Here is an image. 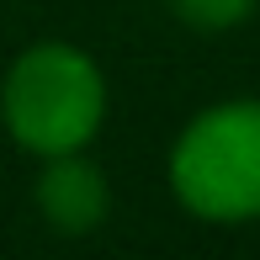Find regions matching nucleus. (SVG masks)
Instances as JSON below:
<instances>
[{"mask_svg": "<svg viewBox=\"0 0 260 260\" xmlns=\"http://www.w3.org/2000/svg\"><path fill=\"white\" fill-rule=\"evenodd\" d=\"M170 186L207 223L260 218V101L202 112L170 154Z\"/></svg>", "mask_w": 260, "mask_h": 260, "instance_id": "f257e3e1", "label": "nucleus"}, {"mask_svg": "<svg viewBox=\"0 0 260 260\" xmlns=\"http://www.w3.org/2000/svg\"><path fill=\"white\" fill-rule=\"evenodd\" d=\"M106 112L101 69L80 48L43 43L21 53L6 80V127L16 133L21 149L32 154H75L90 144Z\"/></svg>", "mask_w": 260, "mask_h": 260, "instance_id": "f03ea898", "label": "nucleus"}, {"mask_svg": "<svg viewBox=\"0 0 260 260\" xmlns=\"http://www.w3.org/2000/svg\"><path fill=\"white\" fill-rule=\"evenodd\" d=\"M38 207L53 229L64 234H90L106 218V181L96 165L75 159V154H53L48 175L38 181Z\"/></svg>", "mask_w": 260, "mask_h": 260, "instance_id": "7ed1b4c3", "label": "nucleus"}, {"mask_svg": "<svg viewBox=\"0 0 260 260\" xmlns=\"http://www.w3.org/2000/svg\"><path fill=\"white\" fill-rule=\"evenodd\" d=\"M255 6L260 0H175V16L202 32H223V27H239Z\"/></svg>", "mask_w": 260, "mask_h": 260, "instance_id": "20e7f679", "label": "nucleus"}]
</instances>
